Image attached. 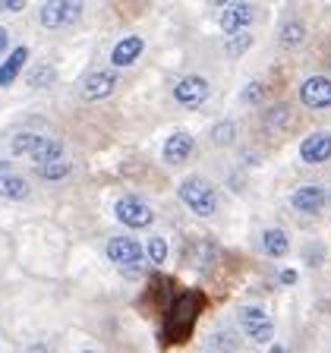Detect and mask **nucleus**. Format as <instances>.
Masks as SVG:
<instances>
[{"instance_id":"obj_27","label":"nucleus","mask_w":331,"mask_h":353,"mask_svg":"<svg viewBox=\"0 0 331 353\" xmlns=\"http://www.w3.org/2000/svg\"><path fill=\"white\" fill-rule=\"evenodd\" d=\"M26 7V0H0V13H19Z\"/></svg>"},{"instance_id":"obj_22","label":"nucleus","mask_w":331,"mask_h":353,"mask_svg":"<svg viewBox=\"0 0 331 353\" xmlns=\"http://www.w3.org/2000/svg\"><path fill=\"white\" fill-rule=\"evenodd\" d=\"M303 38H306V29H303V22H297V19L287 22L284 29H281V44H284V48H297Z\"/></svg>"},{"instance_id":"obj_17","label":"nucleus","mask_w":331,"mask_h":353,"mask_svg":"<svg viewBox=\"0 0 331 353\" xmlns=\"http://www.w3.org/2000/svg\"><path fill=\"white\" fill-rule=\"evenodd\" d=\"M262 246H265V256H272V259H281L287 252V234L284 230H278V228H272V230H265L262 234Z\"/></svg>"},{"instance_id":"obj_34","label":"nucleus","mask_w":331,"mask_h":353,"mask_svg":"<svg viewBox=\"0 0 331 353\" xmlns=\"http://www.w3.org/2000/svg\"><path fill=\"white\" fill-rule=\"evenodd\" d=\"M328 63H331V60H328Z\"/></svg>"},{"instance_id":"obj_29","label":"nucleus","mask_w":331,"mask_h":353,"mask_svg":"<svg viewBox=\"0 0 331 353\" xmlns=\"http://www.w3.org/2000/svg\"><path fill=\"white\" fill-rule=\"evenodd\" d=\"M7 44H10V35H7V29H3V26H0V54L7 51Z\"/></svg>"},{"instance_id":"obj_24","label":"nucleus","mask_w":331,"mask_h":353,"mask_svg":"<svg viewBox=\"0 0 331 353\" xmlns=\"http://www.w3.org/2000/svg\"><path fill=\"white\" fill-rule=\"evenodd\" d=\"M250 44H252V35H250V32H240V35H234L228 41V54H230V57H240V54L250 51Z\"/></svg>"},{"instance_id":"obj_6","label":"nucleus","mask_w":331,"mask_h":353,"mask_svg":"<svg viewBox=\"0 0 331 353\" xmlns=\"http://www.w3.org/2000/svg\"><path fill=\"white\" fill-rule=\"evenodd\" d=\"M240 325H243V331L250 334V341H256V344H268V341L274 338V322L265 316V309H259V306H243Z\"/></svg>"},{"instance_id":"obj_9","label":"nucleus","mask_w":331,"mask_h":353,"mask_svg":"<svg viewBox=\"0 0 331 353\" xmlns=\"http://www.w3.org/2000/svg\"><path fill=\"white\" fill-rule=\"evenodd\" d=\"M114 88H117V73L114 70H95V73H88L82 79V98L86 101H101V98L114 95Z\"/></svg>"},{"instance_id":"obj_33","label":"nucleus","mask_w":331,"mask_h":353,"mask_svg":"<svg viewBox=\"0 0 331 353\" xmlns=\"http://www.w3.org/2000/svg\"><path fill=\"white\" fill-rule=\"evenodd\" d=\"M82 353H95V350H82Z\"/></svg>"},{"instance_id":"obj_11","label":"nucleus","mask_w":331,"mask_h":353,"mask_svg":"<svg viewBox=\"0 0 331 353\" xmlns=\"http://www.w3.org/2000/svg\"><path fill=\"white\" fill-rule=\"evenodd\" d=\"M300 101L312 110L331 108V79H325V76H309L300 85Z\"/></svg>"},{"instance_id":"obj_13","label":"nucleus","mask_w":331,"mask_h":353,"mask_svg":"<svg viewBox=\"0 0 331 353\" xmlns=\"http://www.w3.org/2000/svg\"><path fill=\"white\" fill-rule=\"evenodd\" d=\"M290 205L297 208V212L303 214H319L325 205V190L316 183H309V186H300V190L290 196Z\"/></svg>"},{"instance_id":"obj_12","label":"nucleus","mask_w":331,"mask_h":353,"mask_svg":"<svg viewBox=\"0 0 331 353\" xmlns=\"http://www.w3.org/2000/svg\"><path fill=\"white\" fill-rule=\"evenodd\" d=\"M300 158L306 164H325L331 158V132H312L300 142Z\"/></svg>"},{"instance_id":"obj_15","label":"nucleus","mask_w":331,"mask_h":353,"mask_svg":"<svg viewBox=\"0 0 331 353\" xmlns=\"http://www.w3.org/2000/svg\"><path fill=\"white\" fill-rule=\"evenodd\" d=\"M192 145H196V142H192L190 132H174V136H168V142H164V161L183 164L192 154Z\"/></svg>"},{"instance_id":"obj_21","label":"nucleus","mask_w":331,"mask_h":353,"mask_svg":"<svg viewBox=\"0 0 331 353\" xmlns=\"http://www.w3.org/2000/svg\"><path fill=\"white\" fill-rule=\"evenodd\" d=\"M290 123V108L287 104H274L272 110H265V126L268 130H284Z\"/></svg>"},{"instance_id":"obj_26","label":"nucleus","mask_w":331,"mask_h":353,"mask_svg":"<svg viewBox=\"0 0 331 353\" xmlns=\"http://www.w3.org/2000/svg\"><path fill=\"white\" fill-rule=\"evenodd\" d=\"M212 139L218 142V145H228V142H234V123H230V120L218 123V126L212 130Z\"/></svg>"},{"instance_id":"obj_5","label":"nucleus","mask_w":331,"mask_h":353,"mask_svg":"<svg viewBox=\"0 0 331 353\" xmlns=\"http://www.w3.org/2000/svg\"><path fill=\"white\" fill-rule=\"evenodd\" d=\"M114 214H117L120 224H126V228H132V230H142V228H148V224L154 221L152 208H148L139 196L117 199V202H114Z\"/></svg>"},{"instance_id":"obj_1","label":"nucleus","mask_w":331,"mask_h":353,"mask_svg":"<svg viewBox=\"0 0 331 353\" xmlns=\"http://www.w3.org/2000/svg\"><path fill=\"white\" fill-rule=\"evenodd\" d=\"M202 312V294L199 290H186L180 294L174 303H170L168 316H164V344H177V341L190 338L192 325H196V316Z\"/></svg>"},{"instance_id":"obj_31","label":"nucleus","mask_w":331,"mask_h":353,"mask_svg":"<svg viewBox=\"0 0 331 353\" xmlns=\"http://www.w3.org/2000/svg\"><path fill=\"white\" fill-rule=\"evenodd\" d=\"M218 7H230V3H240V0H214Z\"/></svg>"},{"instance_id":"obj_2","label":"nucleus","mask_w":331,"mask_h":353,"mask_svg":"<svg viewBox=\"0 0 331 353\" xmlns=\"http://www.w3.org/2000/svg\"><path fill=\"white\" fill-rule=\"evenodd\" d=\"M10 148H13V154H19V158H32L35 164H48V161L63 158V145H60L57 139L38 136V132H19V136H13Z\"/></svg>"},{"instance_id":"obj_7","label":"nucleus","mask_w":331,"mask_h":353,"mask_svg":"<svg viewBox=\"0 0 331 353\" xmlns=\"http://www.w3.org/2000/svg\"><path fill=\"white\" fill-rule=\"evenodd\" d=\"M208 98V82L202 76H183V79H177L174 85V101L180 108H199V104Z\"/></svg>"},{"instance_id":"obj_14","label":"nucleus","mask_w":331,"mask_h":353,"mask_svg":"<svg viewBox=\"0 0 331 353\" xmlns=\"http://www.w3.org/2000/svg\"><path fill=\"white\" fill-rule=\"evenodd\" d=\"M146 51V41H142L139 35H126L123 41L114 44V51H110V63L117 66H132L136 60H139V54Z\"/></svg>"},{"instance_id":"obj_23","label":"nucleus","mask_w":331,"mask_h":353,"mask_svg":"<svg viewBox=\"0 0 331 353\" xmlns=\"http://www.w3.org/2000/svg\"><path fill=\"white\" fill-rule=\"evenodd\" d=\"M146 252H148V259H152L154 265H164V259H168V243H164L161 236H152L148 246H146Z\"/></svg>"},{"instance_id":"obj_18","label":"nucleus","mask_w":331,"mask_h":353,"mask_svg":"<svg viewBox=\"0 0 331 353\" xmlns=\"http://www.w3.org/2000/svg\"><path fill=\"white\" fill-rule=\"evenodd\" d=\"M0 196H3V199H13V202H19V199L29 196V183H26L22 176H16V174L0 176Z\"/></svg>"},{"instance_id":"obj_4","label":"nucleus","mask_w":331,"mask_h":353,"mask_svg":"<svg viewBox=\"0 0 331 353\" xmlns=\"http://www.w3.org/2000/svg\"><path fill=\"white\" fill-rule=\"evenodd\" d=\"M82 3L86 0H48L41 7V13H38V19H41L44 29H66V26L79 22Z\"/></svg>"},{"instance_id":"obj_20","label":"nucleus","mask_w":331,"mask_h":353,"mask_svg":"<svg viewBox=\"0 0 331 353\" xmlns=\"http://www.w3.org/2000/svg\"><path fill=\"white\" fill-rule=\"evenodd\" d=\"M38 168V176H44V180H63L66 174H70V161L66 158H57V161H48V164H35Z\"/></svg>"},{"instance_id":"obj_28","label":"nucleus","mask_w":331,"mask_h":353,"mask_svg":"<svg viewBox=\"0 0 331 353\" xmlns=\"http://www.w3.org/2000/svg\"><path fill=\"white\" fill-rule=\"evenodd\" d=\"M281 284H297V272H294V268H284V272H281Z\"/></svg>"},{"instance_id":"obj_19","label":"nucleus","mask_w":331,"mask_h":353,"mask_svg":"<svg viewBox=\"0 0 331 353\" xmlns=\"http://www.w3.org/2000/svg\"><path fill=\"white\" fill-rule=\"evenodd\" d=\"M54 79H57V70H54V63H48V60H41V63H35L29 70L32 88H48V85H54Z\"/></svg>"},{"instance_id":"obj_25","label":"nucleus","mask_w":331,"mask_h":353,"mask_svg":"<svg viewBox=\"0 0 331 353\" xmlns=\"http://www.w3.org/2000/svg\"><path fill=\"white\" fill-rule=\"evenodd\" d=\"M265 98V82H250V85L240 92V101L243 104H259Z\"/></svg>"},{"instance_id":"obj_30","label":"nucleus","mask_w":331,"mask_h":353,"mask_svg":"<svg viewBox=\"0 0 331 353\" xmlns=\"http://www.w3.org/2000/svg\"><path fill=\"white\" fill-rule=\"evenodd\" d=\"M7 174H13V170H10V161H0V176H7Z\"/></svg>"},{"instance_id":"obj_8","label":"nucleus","mask_w":331,"mask_h":353,"mask_svg":"<svg viewBox=\"0 0 331 353\" xmlns=\"http://www.w3.org/2000/svg\"><path fill=\"white\" fill-rule=\"evenodd\" d=\"M142 256H146V250L132 236H114V240H108V259L114 265L136 268V265H142Z\"/></svg>"},{"instance_id":"obj_3","label":"nucleus","mask_w":331,"mask_h":353,"mask_svg":"<svg viewBox=\"0 0 331 353\" xmlns=\"http://www.w3.org/2000/svg\"><path fill=\"white\" fill-rule=\"evenodd\" d=\"M177 192H180V199H183V205L190 208L192 214H199V218H212L214 208H218L214 190H212V183H208L205 176H186Z\"/></svg>"},{"instance_id":"obj_16","label":"nucleus","mask_w":331,"mask_h":353,"mask_svg":"<svg viewBox=\"0 0 331 353\" xmlns=\"http://www.w3.org/2000/svg\"><path fill=\"white\" fill-rule=\"evenodd\" d=\"M26 60H29V48H26V44L13 48V54H10V57L3 60V66H0V88H10V85H13V79L22 73Z\"/></svg>"},{"instance_id":"obj_32","label":"nucleus","mask_w":331,"mask_h":353,"mask_svg":"<svg viewBox=\"0 0 331 353\" xmlns=\"http://www.w3.org/2000/svg\"><path fill=\"white\" fill-rule=\"evenodd\" d=\"M268 353H284V347H281V344H272V347H268Z\"/></svg>"},{"instance_id":"obj_10","label":"nucleus","mask_w":331,"mask_h":353,"mask_svg":"<svg viewBox=\"0 0 331 353\" xmlns=\"http://www.w3.org/2000/svg\"><path fill=\"white\" fill-rule=\"evenodd\" d=\"M252 19H256V7L252 3H230V7H224V13H221V29L228 32L230 38L240 35V32H246L252 26Z\"/></svg>"}]
</instances>
